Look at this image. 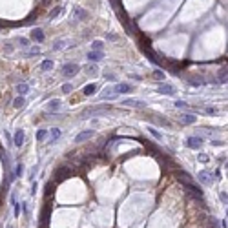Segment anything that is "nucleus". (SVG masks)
<instances>
[{
	"label": "nucleus",
	"instance_id": "f257e3e1",
	"mask_svg": "<svg viewBox=\"0 0 228 228\" xmlns=\"http://www.w3.org/2000/svg\"><path fill=\"white\" fill-rule=\"evenodd\" d=\"M181 184L186 188V192L190 193V197H193V199H197L199 203H203V192H201V188L199 186H195L192 181H183Z\"/></svg>",
	"mask_w": 228,
	"mask_h": 228
},
{
	"label": "nucleus",
	"instance_id": "f03ea898",
	"mask_svg": "<svg viewBox=\"0 0 228 228\" xmlns=\"http://www.w3.org/2000/svg\"><path fill=\"white\" fill-rule=\"evenodd\" d=\"M62 73L66 77H75V75L79 73V66H77V64H64Z\"/></svg>",
	"mask_w": 228,
	"mask_h": 228
},
{
	"label": "nucleus",
	"instance_id": "7ed1b4c3",
	"mask_svg": "<svg viewBox=\"0 0 228 228\" xmlns=\"http://www.w3.org/2000/svg\"><path fill=\"white\" fill-rule=\"evenodd\" d=\"M55 175H57V183H60L62 179H68V177L71 175V172H69V168H68V166H60V168L55 172Z\"/></svg>",
	"mask_w": 228,
	"mask_h": 228
},
{
	"label": "nucleus",
	"instance_id": "20e7f679",
	"mask_svg": "<svg viewBox=\"0 0 228 228\" xmlns=\"http://www.w3.org/2000/svg\"><path fill=\"white\" fill-rule=\"evenodd\" d=\"M186 144H188V148H201V144H203V139L201 137H188L186 139Z\"/></svg>",
	"mask_w": 228,
	"mask_h": 228
},
{
	"label": "nucleus",
	"instance_id": "39448f33",
	"mask_svg": "<svg viewBox=\"0 0 228 228\" xmlns=\"http://www.w3.org/2000/svg\"><path fill=\"white\" fill-rule=\"evenodd\" d=\"M89 137H93V130H86L82 133H79L77 137H75V143L79 144V143H84V141H88Z\"/></svg>",
	"mask_w": 228,
	"mask_h": 228
},
{
	"label": "nucleus",
	"instance_id": "423d86ee",
	"mask_svg": "<svg viewBox=\"0 0 228 228\" xmlns=\"http://www.w3.org/2000/svg\"><path fill=\"white\" fill-rule=\"evenodd\" d=\"M113 91H115V95H119V93H130V91H131V86H130V84H126V82H121V84H117V86H115V89H113Z\"/></svg>",
	"mask_w": 228,
	"mask_h": 228
},
{
	"label": "nucleus",
	"instance_id": "0eeeda50",
	"mask_svg": "<svg viewBox=\"0 0 228 228\" xmlns=\"http://www.w3.org/2000/svg\"><path fill=\"white\" fill-rule=\"evenodd\" d=\"M13 144L19 146V148H20V146L24 144V131H22V130H17V131H15V137H13Z\"/></svg>",
	"mask_w": 228,
	"mask_h": 228
},
{
	"label": "nucleus",
	"instance_id": "6e6552de",
	"mask_svg": "<svg viewBox=\"0 0 228 228\" xmlns=\"http://www.w3.org/2000/svg\"><path fill=\"white\" fill-rule=\"evenodd\" d=\"M199 181L205 183V184H212V183H213V177H212L210 172H201V173H199Z\"/></svg>",
	"mask_w": 228,
	"mask_h": 228
},
{
	"label": "nucleus",
	"instance_id": "1a4fd4ad",
	"mask_svg": "<svg viewBox=\"0 0 228 228\" xmlns=\"http://www.w3.org/2000/svg\"><path fill=\"white\" fill-rule=\"evenodd\" d=\"M102 57H104L102 51H89V53H88V60H89V62H99Z\"/></svg>",
	"mask_w": 228,
	"mask_h": 228
},
{
	"label": "nucleus",
	"instance_id": "9d476101",
	"mask_svg": "<svg viewBox=\"0 0 228 228\" xmlns=\"http://www.w3.org/2000/svg\"><path fill=\"white\" fill-rule=\"evenodd\" d=\"M159 93H164V95H173V93H175V89H173L170 84H161V86H159Z\"/></svg>",
	"mask_w": 228,
	"mask_h": 228
},
{
	"label": "nucleus",
	"instance_id": "9b49d317",
	"mask_svg": "<svg viewBox=\"0 0 228 228\" xmlns=\"http://www.w3.org/2000/svg\"><path fill=\"white\" fill-rule=\"evenodd\" d=\"M179 121H181V124H193V122H195V117L190 115V113H186V115H181Z\"/></svg>",
	"mask_w": 228,
	"mask_h": 228
},
{
	"label": "nucleus",
	"instance_id": "f8f14e48",
	"mask_svg": "<svg viewBox=\"0 0 228 228\" xmlns=\"http://www.w3.org/2000/svg\"><path fill=\"white\" fill-rule=\"evenodd\" d=\"M124 106H131V108H144V102L141 101H133V99H128V101H122Z\"/></svg>",
	"mask_w": 228,
	"mask_h": 228
},
{
	"label": "nucleus",
	"instance_id": "ddd939ff",
	"mask_svg": "<svg viewBox=\"0 0 228 228\" xmlns=\"http://www.w3.org/2000/svg\"><path fill=\"white\" fill-rule=\"evenodd\" d=\"M17 93H19V95H20V97H24V95H26V93H29V86H27V84H17Z\"/></svg>",
	"mask_w": 228,
	"mask_h": 228
},
{
	"label": "nucleus",
	"instance_id": "4468645a",
	"mask_svg": "<svg viewBox=\"0 0 228 228\" xmlns=\"http://www.w3.org/2000/svg\"><path fill=\"white\" fill-rule=\"evenodd\" d=\"M60 101H59V99H53V101H51V102L48 104V110H49V111H57V110H60Z\"/></svg>",
	"mask_w": 228,
	"mask_h": 228
},
{
	"label": "nucleus",
	"instance_id": "2eb2a0df",
	"mask_svg": "<svg viewBox=\"0 0 228 228\" xmlns=\"http://www.w3.org/2000/svg\"><path fill=\"white\" fill-rule=\"evenodd\" d=\"M31 37H33V40H37V42L44 40V33H42V29H33V31H31Z\"/></svg>",
	"mask_w": 228,
	"mask_h": 228
},
{
	"label": "nucleus",
	"instance_id": "dca6fc26",
	"mask_svg": "<svg viewBox=\"0 0 228 228\" xmlns=\"http://www.w3.org/2000/svg\"><path fill=\"white\" fill-rule=\"evenodd\" d=\"M217 82H221V84L226 82V66L219 69V73H217Z\"/></svg>",
	"mask_w": 228,
	"mask_h": 228
},
{
	"label": "nucleus",
	"instance_id": "f3484780",
	"mask_svg": "<svg viewBox=\"0 0 228 228\" xmlns=\"http://www.w3.org/2000/svg\"><path fill=\"white\" fill-rule=\"evenodd\" d=\"M95 91H97V86H95V84H88V86L84 88V95H88V97L93 95Z\"/></svg>",
	"mask_w": 228,
	"mask_h": 228
},
{
	"label": "nucleus",
	"instance_id": "a211bd4d",
	"mask_svg": "<svg viewBox=\"0 0 228 228\" xmlns=\"http://www.w3.org/2000/svg\"><path fill=\"white\" fill-rule=\"evenodd\" d=\"M59 137H60V130H59V128H53V130H51V137H49V143H55V141H57Z\"/></svg>",
	"mask_w": 228,
	"mask_h": 228
},
{
	"label": "nucleus",
	"instance_id": "6ab92c4d",
	"mask_svg": "<svg viewBox=\"0 0 228 228\" xmlns=\"http://www.w3.org/2000/svg\"><path fill=\"white\" fill-rule=\"evenodd\" d=\"M188 82H190V86H203V84L206 82L205 79H199V77H195V79H188Z\"/></svg>",
	"mask_w": 228,
	"mask_h": 228
},
{
	"label": "nucleus",
	"instance_id": "aec40b11",
	"mask_svg": "<svg viewBox=\"0 0 228 228\" xmlns=\"http://www.w3.org/2000/svg\"><path fill=\"white\" fill-rule=\"evenodd\" d=\"M151 77H153V79H157V81H163V79L166 77V73H163V69H155V71L151 73Z\"/></svg>",
	"mask_w": 228,
	"mask_h": 228
},
{
	"label": "nucleus",
	"instance_id": "412c9836",
	"mask_svg": "<svg viewBox=\"0 0 228 228\" xmlns=\"http://www.w3.org/2000/svg\"><path fill=\"white\" fill-rule=\"evenodd\" d=\"M75 15H77V19H81V20H86V19H88V11H86V9H77Z\"/></svg>",
	"mask_w": 228,
	"mask_h": 228
},
{
	"label": "nucleus",
	"instance_id": "4be33fe9",
	"mask_svg": "<svg viewBox=\"0 0 228 228\" xmlns=\"http://www.w3.org/2000/svg\"><path fill=\"white\" fill-rule=\"evenodd\" d=\"M24 104H26V101H24V97H20V95L13 101V106H15V108H24Z\"/></svg>",
	"mask_w": 228,
	"mask_h": 228
},
{
	"label": "nucleus",
	"instance_id": "5701e85b",
	"mask_svg": "<svg viewBox=\"0 0 228 228\" xmlns=\"http://www.w3.org/2000/svg\"><path fill=\"white\" fill-rule=\"evenodd\" d=\"M40 68L44 69V71H49V69L53 68V60H44V62L40 64Z\"/></svg>",
	"mask_w": 228,
	"mask_h": 228
},
{
	"label": "nucleus",
	"instance_id": "b1692460",
	"mask_svg": "<svg viewBox=\"0 0 228 228\" xmlns=\"http://www.w3.org/2000/svg\"><path fill=\"white\" fill-rule=\"evenodd\" d=\"M46 135H48V130H39V133H37V141L42 143V141L46 139Z\"/></svg>",
	"mask_w": 228,
	"mask_h": 228
},
{
	"label": "nucleus",
	"instance_id": "393cba45",
	"mask_svg": "<svg viewBox=\"0 0 228 228\" xmlns=\"http://www.w3.org/2000/svg\"><path fill=\"white\" fill-rule=\"evenodd\" d=\"M86 71H88V75H97L99 73V69H97V66L93 64V66H88L86 68Z\"/></svg>",
	"mask_w": 228,
	"mask_h": 228
},
{
	"label": "nucleus",
	"instance_id": "a878e982",
	"mask_svg": "<svg viewBox=\"0 0 228 228\" xmlns=\"http://www.w3.org/2000/svg\"><path fill=\"white\" fill-rule=\"evenodd\" d=\"M91 46H93V51H101V49L104 48V42H101V40H95L93 44H91Z\"/></svg>",
	"mask_w": 228,
	"mask_h": 228
},
{
	"label": "nucleus",
	"instance_id": "bb28decb",
	"mask_svg": "<svg viewBox=\"0 0 228 228\" xmlns=\"http://www.w3.org/2000/svg\"><path fill=\"white\" fill-rule=\"evenodd\" d=\"M22 172H24V164H17V170H15V175H22Z\"/></svg>",
	"mask_w": 228,
	"mask_h": 228
},
{
	"label": "nucleus",
	"instance_id": "cd10ccee",
	"mask_svg": "<svg viewBox=\"0 0 228 228\" xmlns=\"http://www.w3.org/2000/svg\"><path fill=\"white\" fill-rule=\"evenodd\" d=\"M71 89H73V86H71V84H64V86H62V91H64V93H69Z\"/></svg>",
	"mask_w": 228,
	"mask_h": 228
},
{
	"label": "nucleus",
	"instance_id": "c85d7f7f",
	"mask_svg": "<svg viewBox=\"0 0 228 228\" xmlns=\"http://www.w3.org/2000/svg\"><path fill=\"white\" fill-rule=\"evenodd\" d=\"M59 13H60V7H55V9H53V11L49 13V17H51V19H55V17H57Z\"/></svg>",
	"mask_w": 228,
	"mask_h": 228
},
{
	"label": "nucleus",
	"instance_id": "c756f323",
	"mask_svg": "<svg viewBox=\"0 0 228 228\" xmlns=\"http://www.w3.org/2000/svg\"><path fill=\"white\" fill-rule=\"evenodd\" d=\"M35 53H40V48H39V46H35V48L29 49V55H35Z\"/></svg>",
	"mask_w": 228,
	"mask_h": 228
},
{
	"label": "nucleus",
	"instance_id": "7c9ffc66",
	"mask_svg": "<svg viewBox=\"0 0 228 228\" xmlns=\"http://www.w3.org/2000/svg\"><path fill=\"white\" fill-rule=\"evenodd\" d=\"M150 131H151V135H153V137H157V139H161V133H159L157 130H153V128H150Z\"/></svg>",
	"mask_w": 228,
	"mask_h": 228
},
{
	"label": "nucleus",
	"instance_id": "2f4dec72",
	"mask_svg": "<svg viewBox=\"0 0 228 228\" xmlns=\"http://www.w3.org/2000/svg\"><path fill=\"white\" fill-rule=\"evenodd\" d=\"M19 44H20L22 48H26V46H29V44H27V39H19Z\"/></svg>",
	"mask_w": 228,
	"mask_h": 228
},
{
	"label": "nucleus",
	"instance_id": "473e14b6",
	"mask_svg": "<svg viewBox=\"0 0 228 228\" xmlns=\"http://www.w3.org/2000/svg\"><path fill=\"white\" fill-rule=\"evenodd\" d=\"M199 161H201V163H208V155L201 153V155H199Z\"/></svg>",
	"mask_w": 228,
	"mask_h": 228
},
{
	"label": "nucleus",
	"instance_id": "72a5a7b5",
	"mask_svg": "<svg viewBox=\"0 0 228 228\" xmlns=\"http://www.w3.org/2000/svg\"><path fill=\"white\" fill-rule=\"evenodd\" d=\"M219 197H221V201L226 205V192H221V193H219Z\"/></svg>",
	"mask_w": 228,
	"mask_h": 228
},
{
	"label": "nucleus",
	"instance_id": "f704fd0d",
	"mask_svg": "<svg viewBox=\"0 0 228 228\" xmlns=\"http://www.w3.org/2000/svg\"><path fill=\"white\" fill-rule=\"evenodd\" d=\"M175 108H186V104L183 102V101H177V102H175Z\"/></svg>",
	"mask_w": 228,
	"mask_h": 228
},
{
	"label": "nucleus",
	"instance_id": "c9c22d12",
	"mask_svg": "<svg viewBox=\"0 0 228 228\" xmlns=\"http://www.w3.org/2000/svg\"><path fill=\"white\" fill-rule=\"evenodd\" d=\"M206 113L208 115H215V108H206Z\"/></svg>",
	"mask_w": 228,
	"mask_h": 228
},
{
	"label": "nucleus",
	"instance_id": "e433bc0d",
	"mask_svg": "<svg viewBox=\"0 0 228 228\" xmlns=\"http://www.w3.org/2000/svg\"><path fill=\"white\" fill-rule=\"evenodd\" d=\"M106 81H115V75H108L106 73Z\"/></svg>",
	"mask_w": 228,
	"mask_h": 228
},
{
	"label": "nucleus",
	"instance_id": "4c0bfd02",
	"mask_svg": "<svg viewBox=\"0 0 228 228\" xmlns=\"http://www.w3.org/2000/svg\"><path fill=\"white\" fill-rule=\"evenodd\" d=\"M108 40H117V35H108Z\"/></svg>",
	"mask_w": 228,
	"mask_h": 228
},
{
	"label": "nucleus",
	"instance_id": "58836bf2",
	"mask_svg": "<svg viewBox=\"0 0 228 228\" xmlns=\"http://www.w3.org/2000/svg\"><path fill=\"white\" fill-rule=\"evenodd\" d=\"M35 192H37V183L33 184V188H31V195H35Z\"/></svg>",
	"mask_w": 228,
	"mask_h": 228
},
{
	"label": "nucleus",
	"instance_id": "ea45409f",
	"mask_svg": "<svg viewBox=\"0 0 228 228\" xmlns=\"http://www.w3.org/2000/svg\"><path fill=\"white\" fill-rule=\"evenodd\" d=\"M7 228H13V226H7Z\"/></svg>",
	"mask_w": 228,
	"mask_h": 228
}]
</instances>
